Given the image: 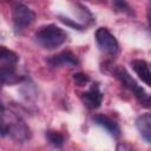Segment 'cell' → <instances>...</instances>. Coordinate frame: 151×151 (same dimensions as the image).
Instances as JSON below:
<instances>
[{
	"label": "cell",
	"mask_w": 151,
	"mask_h": 151,
	"mask_svg": "<svg viewBox=\"0 0 151 151\" xmlns=\"http://www.w3.org/2000/svg\"><path fill=\"white\" fill-rule=\"evenodd\" d=\"M11 134L17 142H25L29 139L31 132L25 122L13 112H6L1 106V134Z\"/></svg>",
	"instance_id": "obj_1"
},
{
	"label": "cell",
	"mask_w": 151,
	"mask_h": 151,
	"mask_svg": "<svg viewBox=\"0 0 151 151\" xmlns=\"http://www.w3.org/2000/svg\"><path fill=\"white\" fill-rule=\"evenodd\" d=\"M34 39L39 46L47 50H53L59 47L66 41L67 33L63 28L58 27L57 25L51 24V25L40 27L35 32Z\"/></svg>",
	"instance_id": "obj_2"
},
{
	"label": "cell",
	"mask_w": 151,
	"mask_h": 151,
	"mask_svg": "<svg viewBox=\"0 0 151 151\" xmlns=\"http://www.w3.org/2000/svg\"><path fill=\"white\" fill-rule=\"evenodd\" d=\"M114 76L119 79V81L125 86L127 87L130 91L133 92L134 97L138 99V101L145 106V107H149L151 106V97L137 84V81L129 74V72L124 68V67H117L114 70Z\"/></svg>",
	"instance_id": "obj_3"
},
{
	"label": "cell",
	"mask_w": 151,
	"mask_h": 151,
	"mask_svg": "<svg viewBox=\"0 0 151 151\" xmlns=\"http://www.w3.org/2000/svg\"><path fill=\"white\" fill-rule=\"evenodd\" d=\"M94 37H96V41H97L99 48L103 52H105V53H107L110 55L117 54L118 48H119L118 41L114 38V35L107 28H105V27L98 28L96 31V35Z\"/></svg>",
	"instance_id": "obj_4"
},
{
	"label": "cell",
	"mask_w": 151,
	"mask_h": 151,
	"mask_svg": "<svg viewBox=\"0 0 151 151\" xmlns=\"http://www.w3.org/2000/svg\"><path fill=\"white\" fill-rule=\"evenodd\" d=\"M13 22L17 28H24L34 21L35 14L27 6L19 4L13 8Z\"/></svg>",
	"instance_id": "obj_5"
},
{
	"label": "cell",
	"mask_w": 151,
	"mask_h": 151,
	"mask_svg": "<svg viewBox=\"0 0 151 151\" xmlns=\"http://www.w3.org/2000/svg\"><path fill=\"white\" fill-rule=\"evenodd\" d=\"M48 64L52 67H58V66H63V65H77L78 58L71 51H63L59 54L50 58Z\"/></svg>",
	"instance_id": "obj_6"
},
{
	"label": "cell",
	"mask_w": 151,
	"mask_h": 151,
	"mask_svg": "<svg viewBox=\"0 0 151 151\" xmlns=\"http://www.w3.org/2000/svg\"><path fill=\"white\" fill-rule=\"evenodd\" d=\"M81 99L88 109H97L101 104L103 94L99 91L98 86H93L92 88H90L88 91H86L81 94Z\"/></svg>",
	"instance_id": "obj_7"
},
{
	"label": "cell",
	"mask_w": 151,
	"mask_h": 151,
	"mask_svg": "<svg viewBox=\"0 0 151 151\" xmlns=\"http://www.w3.org/2000/svg\"><path fill=\"white\" fill-rule=\"evenodd\" d=\"M131 66H132L133 71L136 72V74L139 77V79H142L147 86L151 87V67H150V65L144 60L137 59L131 63Z\"/></svg>",
	"instance_id": "obj_8"
},
{
	"label": "cell",
	"mask_w": 151,
	"mask_h": 151,
	"mask_svg": "<svg viewBox=\"0 0 151 151\" xmlns=\"http://www.w3.org/2000/svg\"><path fill=\"white\" fill-rule=\"evenodd\" d=\"M18 60H19V57L17 55V53L6 48L5 46H1V48H0V66H1V70H14Z\"/></svg>",
	"instance_id": "obj_9"
},
{
	"label": "cell",
	"mask_w": 151,
	"mask_h": 151,
	"mask_svg": "<svg viewBox=\"0 0 151 151\" xmlns=\"http://www.w3.org/2000/svg\"><path fill=\"white\" fill-rule=\"evenodd\" d=\"M136 126L140 136L147 143H151V113H145L139 116L136 119Z\"/></svg>",
	"instance_id": "obj_10"
},
{
	"label": "cell",
	"mask_w": 151,
	"mask_h": 151,
	"mask_svg": "<svg viewBox=\"0 0 151 151\" xmlns=\"http://www.w3.org/2000/svg\"><path fill=\"white\" fill-rule=\"evenodd\" d=\"M93 122H94L97 125H99V126H101L103 129H105V130H106L111 136H113V137H118L119 133H120V129H119L118 124H117L116 122H113L112 119H110L109 117H106V116L97 114V116L93 117Z\"/></svg>",
	"instance_id": "obj_11"
},
{
	"label": "cell",
	"mask_w": 151,
	"mask_h": 151,
	"mask_svg": "<svg viewBox=\"0 0 151 151\" xmlns=\"http://www.w3.org/2000/svg\"><path fill=\"white\" fill-rule=\"evenodd\" d=\"M0 77H1V83L4 85H12L15 83H19L22 78L19 77L14 70H1L0 71Z\"/></svg>",
	"instance_id": "obj_12"
},
{
	"label": "cell",
	"mask_w": 151,
	"mask_h": 151,
	"mask_svg": "<svg viewBox=\"0 0 151 151\" xmlns=\"http://www.w3.org/2000/svg\"><path fill=\"white\" fill-rule=\"evenodd\" d=\"M45 136H46L47 142H48L51 145H53L54 147H61V146H63V144H64V137H63V134L59 133L58 131L48 130V131H46Z\"/></svg>",
	"instance_id": "obj_13"
},
{
	"label": "cell",
	"mask_w": 151,
	"mask_h": 151,
	"mask_svg": "<svg viewBox=\"0 0 151 151\" xmlns=\"http://www.w3.org/2000/svg\"><path fill=\"white\" fill-rule=\"evenodd\" d=\"M73 80L78 86H84L90 81V77L84 73H74L73 74Z\"/></svg>",
	"instance_id": "obj_14"
},
{
	"label": "cell",
	"mask_w": 151,
	"mask_h": 151,
	"mask_svg": "<svg viewBox=\"0 0 151 151\" xmlns=\"http://www.w3.org/2000/svg\"><path fill=\"white\" fill-rule=\"evenodd\" d=\"M60 20H61L64 24H66V25H68V26H71V27H73V28H77V29H83V26H81V25H79V24H77V22L71 21L68 18L60 17Z\"/></svg>",
	"instance_id": "obj_15"
},
{
	"label": "cell",
	"mask_w": 151,
	"mask_h": 151,
	"mask_svg": "<svg viewBox=\"0 0 151 151\" xmlns=\"http://www.w3.org/2000/svg\"><path fill=\"white\" fill-rule=\"evenodd\" d=\"M147 22H149V28L151 32V2L149 4V7H147Z\"/></svg>",
	"instance_id": "obj_16"
}]
</instances>
